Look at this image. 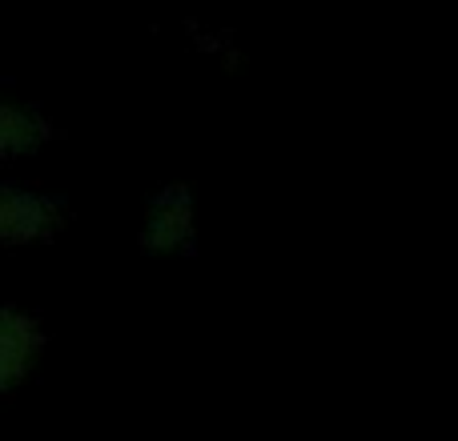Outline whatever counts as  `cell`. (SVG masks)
<instances>
[{"mask_svg":"<svg viewBox=\"0 0 458 441\" xmlns=\"http://www.w3.org/2000/svg\"><path fill=\"white\" fill-rule=\"evenodd\" d=\"M64 225L61 201L24 185H0V245H37Z\"/></svg>","mask_w":458,"mask_h":441,"instance_id":"6da1fadb","label":"cell"},{"mask_svg":"<svg viewBox=\"0 0 458 441\" xmlns=\"http://www.w3.org/2000/svg\"><path fill=\"white\" fill-rule=\"evenodd\" d=\"M198 237V205L185 185H169L145 209V233L141 241L153 253H182Z\"/></svg>","mask_w":458,"mask_h":441,"instance_id":"7a4b0ae2","label":"cell"},{"mask_svg":"<svg viewBox=\"0 0 458 441\" xmlns=\"http://www.w3.org/2000/svg\"><path fill=\"white\" fill-rule=\"evenodd\" d=\"M40 325L13 305H0V394L21 386L40 357Z\"/></svg>","mask_w":458,"mask_h":441,"instance_id":"3957f363","label":"cell"},{"mask_svg":"<svg viewBox=\"0 0 458 441\" xmlns=\"http://www.w3.org/2000/svg\"><path fill=\"white\" fill-rule=\"evenodd\" d=\"M48 141V121L16 96H0V157H24Z\"/></svg>","mask_w":458,"mask_h":441,"instance_id":"277c9868","label":"cell"}]
</instances>
